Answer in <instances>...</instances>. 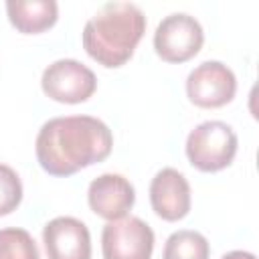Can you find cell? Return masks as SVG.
I'll return each mask as SVG.
<instances>
[{"mask_svg": "<svg viewBox=\"0 0 259 259\" xmlns=\"http://www.w3.org/2000/svg\"><path fill=\"white\" fill-rule=\"evenodd\" d=\"M221 259H255V255L249 251H231V253H225Z\"/></svg>", "mask_w": 259, "mask_h": 259, "instance_id": "cell-15", "label": "cell"}, {"mask_svg": "<svg viewBox=\"0 0 259 259\" xmlns=\"http://www.w3.org/2000/svg\"><path fill=\"white\" fill-rule=\"evenodd\" d=\"M210 247L202 233L198 231H176L166 239L162 259H208Z\"/></svg>", "mask_w": 259, "mask_h": 259, "instance_id": "cell-12", "label": "cell"}, {"mask_svg": "<svg viewBox=\"0 0 259 259\" xmlns=\"http://www.w3.org/2000/svg\"><path fill=\"white\" fill-rule=\"evenodd\" d=\"M150 202L164 221H180L190 210V184L176 168H162L150 182Z\"/></svg>", "mask_w": 259, "mask_h": 259, "instance_id": "cell-10", "label": "cell"}, {"mask_svg": "<svg viewBox=\"0 0 259 259\" xmlns=\"http://www.w3.org/2000/svg\"><path fill=\"white\" fill-rule=\"evenodd\" d=\"M87 202L91 210L107 221L123 219L136 202V190L127 178L121 174H101L91 180L87 190Z\"/></svg>", "mask_w": 259, "mask_h": 259, "instance_id": "cell-9", "label": "cell"}, {"mask_svg": "<svg viewBox=\"0 0 259 259\" xmlns=\"http://www.w3.org/2000/svg\"><path fill=\"white\" fill-rule=\"evenodd\" d=\"M22 200V182L18 174L0 162V217L10 214Z\"/></svg>", "mask_w": 259, "mask_h": 259, "instance_id": "cell-14", "label": "cell"}, {"mask_svg": "<svg viewBox=\"0 0 259 259\" xmlns=\"http://www.w3.org/2000/svg\"><path fill=\"white\" fill-rule=\"evenodd\" d=\"M0 259H40V253L28 231L8 227L0 229Z\"/></svg>", "mask_w": 259, "mask_h": 259, "instance_id": "cell-13", "label": "cell"}, {"mask_svg": "<svg viewBox=\"0 0 259 259\" xmlns=\"http://www.w3.org/2000/svg\"><path fill=\"white\" fill-rule=\"evenodd\" d=\"M113 148L111 130L91 115L53 117L36 136V160L51 176H71L103 162Z\"/></svg>", "mask_w": 259, "mask_h": 259, "instance_id": "cell-1", "label": "cell"}, {"mask_svg": "<svg viewBox=\"0 0 259 259\" xmlns=\"http://www.w3.org/2000/svg\"><path fill=\"white\" fill-rule=\"evenodd\" d=\"M6 14L18 32L38 34L57 22L59 4L55 0H8Z\"/></svg>", "mask_w": 259, "mask_h": 259, "instance_id": "cell-11", "label": "cell"}, {"mask_svg": "<svg viewBox=\"0 0 259 259\" xmlns=\"http://www.w3.org/2000/svg\"><path fill=\"white\" fill-rule=\"evenodd\" d=\"M188 99L204 109L223 107L237 93L235 73L221 61H204L194 67L186 79Z\"/></svg>", "mask_w": 259, "mask_h": 259, "instance_id": "cell-7", "label": "cell"}, {"mask_svg": "<svg viewBox=\"0 0 259 259\" xmlns=\"http://www.w3.org/2000/svg\"><path fill=\"white\" fill-rule=\"evenodd\" d=\"M204 42L200 22L184 12L168 14L160 20L154 32V49L162 61L184 63L192 59Z\"/></svg>", "mask_w": 259, "mask_h": 259, "instance_id": "cell-4", "label": "cell"}, {"mask_svg": "<svg viewBox=\"0 0 259 259\" xmlns=\"http://www.w3.org/2000/svg\"><path fill=\"white\" fill-rule=\"evenodd\" d=\"M47 259H91V235L75 217H57L42 229Z\"/></svg>", "mask_w": 259, "mask_h": 259, "instance_id": "cell-8", "label": "cell"}, {"mask_svg": "<svg viewBox=\"0 0 259 259\" xmlns=\"http://www.w3.org/2000/svg\"><path fill=\"white\" fill-rule=\"evenodd\" d=\"M146 32V16L132 2L103 4L83 28V49L107 69L127 63Z\"/></svg>", "mask_w": 259, "mask_h": 259, "instance_id": "cell-2", "label": "cell"}, {"mask_svg": "<svg viewBox=\"0 0 259 259\" xmlns=\"http://www.w3.org/2000/svg\"><path fill=\"white\" fill-rule=\"evenodd\" d=\"M154 251V231L138 217L109 221L101 233L103 259H150Z\"/></svg>", "mask_w": 259, "mask_h": 259, "instance_id": "cell-6", "label": "cell"}, {"mask_svg": "<svg viewBox=\"0 0 259 259\" xmlns=\"http://www.w3.org/2000/svg\"><path fill=\"white\" fill-rule=\"evenodd\" d=\"M40 87L47 97L59 103H81L87 101L95 89V73L75 59H59L42 71Z\"/></svg>", "mask_w": 259, "mask_h": 259, "instance_id": "cell-5", "label": "cell"}, {"mask_svg": "<svg viewBox=\"0 0 259 259\" xmlns=\"http://www.w3.org/2000/svg\"><path fill=\"white\" fill-rule=\"evenodd\" d=\"M237 134L219 119L198 123L186 138V156L200 172H219L227 168L237 154Z\"/></svg>", "mask_w": 259, "mask_h": 259, "instance_id": "cell-3", "label": "cell"}]
</instances>
